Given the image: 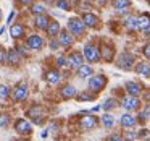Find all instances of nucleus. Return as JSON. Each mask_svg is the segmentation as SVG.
Here are the masks:
<instances>
[{
    "instance_id": "36",
    "label": "nucleus",
    "mask_w": 150,
    "mask_h": 141,
    "mask_svg": "<svg viewBox=\"0 0 150 141\" xmlns=\"http://www.w3.org/2000/svg\"><path fill=\"white\" fill-rule=\"evenodd\" d=\"M7 55H8V52L0 47V63H7Z\"/></svg>"
},
{
    "instance_id": "12",
    "label": "nucleus",
    "mask_w": 150,
    "mask_h": 141,
    "mask_svg": "<svg viewBox=\"0 0 150 141\" xmlns=\"http://www.w3.org/2000/svg\"><path fill=\"white\" fill-rule=\"evenodd\" d=\"M26 46L29 47V49H33V50H40L44 47V39L40 36H37V34H33V36L28 37Z\"/></svg>"
},
{
    "instance_id": "41",
    "label": "nucleus",
    "mask_w": 150,
    "mask_h": 141,
    "mask_svg": "<svg viewBox=\"0 0 150 141\" xmlns=\"http://www.w3.org/2000/svg\"><path fill=\"white\" fill-rule=\"evenodd\" d=\"M18 2H20L21 5H33L34 0H18Z\"/></svg>"
},
{
    "instance_id": "26",
    "label": "nucleus",
    "mask_w": 150,
    "mask_h": 141,
    "mask_svg": "<svg viewBox=\"0 0 150 141\" xmlns=\"http://www.w3.org/2000/svg\"><path fill=\"white\" fill-rule=\"evenodd\" d=\"M100 52H102V57H103L105 62H111V60H113L115 52H113V49H111L110 46H103V47H102Z\"/></svg>"
},
{
    "instance_id": "43",
    "label": "nucleus",
    "mask_w": 150,
    "mask_h": 141,
    "mask_svg": "<svg viewBox=\"0 0 150 141\" xmlns=\"http://www.w3.org/2000/svg\"><path fill=\"white\" fill-rule=\"evenodd\" d=\"M144 99H145V102H149V104H150V91H147L145 94H144Z\"/></svg>"
},
{
    "instance_id": "24",
    "label": "nucleus",
    "mask_w": 150,
    "mask_h": 141,
    "mask_svg": "<svg viewBox=\"0 0 150 141\" xmlns=\"http://www.w3.org/2000/svg\"><path fill=\"white\" fill-rule=\"evenodd\" d=\"M78 76H79V78H82V79H84V78H91V76H92V67L91 65H86V63L82 67H79V68H78Z\"/></svg>"
},
{
    "instance_id": "5",
    "label": "nucleus",
    "mask_w": 150,
    "mask_h": 141,
    "mask_svg": "<svg viewBox=\"0 0 150 141\" xmlns=\"http://www.w3.org/2000/svg\"><path fill=\"white\" fill-rule=\"evenodd\" d=\"M13 127L20 135H31L33 133V125H31L26 118H16Z\"/></svg>"
},
{
    "instance_id": "44",
    "label": "nucleus",
    "mask_w": 150,
    "mask_h": 141,
    "mask_svg": "<svg viewBox=\"0 0 150 141\" xmlns=\"http://www.w3.org/2000/svg\"><path fill=\"white\" fill-rule=\"evenodd\" d=\"M45 2H47V4H52V2H53V0H45Z\"/></svg>"
},
{
    "instance_id": "22",
    "label": "nucleus",
    "mask_w": 150,
    "mask_h": 141,
    "mask_svg": "<svg viewBox=\"0 0 150 141\" xmlns=\"http://www.w3.org/2000/svg\"><path fill=\"white\" fill-rule=\"evenodd\" d=\"M20 60H21V54L18 52L16 49L8 50V55H7V63L8 65H16Z\"/></svg>"
},
{
    "instance_id": "17",
    "label": "nucleus",
    "mask_w": 150,
    "mask_h": 141,
    "mask_svg": "<svg viewBox=\"0 0 150 141\" xmlns=\"http://www.w3.org/2000/svg\"><path fill=\"white\" fill-rule=\"evenodd\" d=\"M60 78H62V76H60L58 70H49V72L45 73V81L49 83V84H52V86L58 84Z\"/></svg>"
},
{
    "instance_id": "3",
    "label": "nucleus",
    "mask_w": 150,
    "mask_h": 141,
    "mask_svg": "<svg viewBox=\"0 0 150 141\" xmlns=\"http://www.w3.org/2000/svg\"><path fill=\"white\" fill-rule=\"evenodd\" d=\"M105 84H107V78L103 75H94L89 79V89L92 92H100L105 88Z\"/></svg>"
},
{
    "instance_id": "46",
    "label": "nucleus",
    "mask_w": 150,
    "mask_h": 141,
    "mask_svg": "<svg viewBox=\"0 0 150 141\" xmlns=\"http://www.w3.org/2000/svg\"><path fill=\"white\" fill-rule=\"evenodd\" d=\"M149 2H150V0H149Z\"/></svg>"
},
{
    "instance_id": "8",
    "label": "nucleus",
    "mask_w": 150,
    "mask_h": 141,
    "mask_svg": "<svg viewBox=\"0 0 150 141\" xmlns=\"http://www.w3.org/2000/svg\"><path fill=\"white\" fill-rule=\"evenodd\" d=\"M26 115L34 122V123H42L44 120V112H42V107L37 104H34L33 107H29V110L26 112Z\"/></svg>"
},
{
    "instance_id": "14",
    "label": "nucleus",
    "mask_w": 150,
    "mask_h": 141,
    "mask_svg": "<svg viewBox=\"0 0 150 141\" xmlns=\"http://www.w3.org/2000/svg\"><path fill=\"white\" fill-rule=\"evenodd\" d=\"M126 91L129 96H134V97H137V96L142 92V86L139 84V83L136 81H127L126 83Z\"/></svg>"
},
{
    "instance_id": "38",
    "label": "nucleus",
    "mask_w": 150,
    "mask_h": 141,
    "mask_svg": "<svg viewBox=\"0 0 150 141\" xmlns=\"http://www.w3.org/2000/svg\"><path fill=\"white\" fill-rule=\"evenodd\" d=\"M136 136H137V135L134 133V131H127V133L124 135V140H126V141H134V140H136Z\"/></svg>"
},
{
    "instance_id": "2",
    "label": "nucleus",
    "mask_w": 150,
    "mask_h": 141,
    "mask_svg": "<svg viewBox=\"0 0 150 141\" xmlns=\"http://www.w3.org/2000/svg\"><path fill=\"white\" fill-rule=\"evenodd\" d=\"M84 29H86V24L82 21V18H71L68 21V31L73 36H81V34H84Z\"/></svg>"
},
{
    "instance_id": "42",
    "label": "nucleus",
    "mask_w": 150,
    "mask_h": 141,
    "mask_svg": "<svg viewBox=\"0 0 150 141\" xmlns=\"http://www.w3.org/2000/svg\"><path fill=\"white\" fill-rule=\"evenodd\" d=\"M15 16H16V11H11V13H10V16H8V20H7V23L10 24V23H11V20H13Z\"/></svg>"
},
{
    "instance_id": "29",
    "label": "nucleus",
    "mask_w": 150,
    "mask_h": 141,
    "mask_svg": "<svg viewBox=\"0 0 150 141\" xmlns=\"http://www.w3.org/2000/svg\"><path fill=\"white\" fill-rule=\"evenodd\" d=\"M31 11H33L36 16H39V15L45 13V7H44V5H40V4H33V5H31Z\"/></svg>"
},
{
    "instance_id": "34",
    "label": "nucleus",
    "mask_w": 150,
    "mask_h": 141,
    "mask_svg": "<svg viewBox=\"0 0 150 141\" xmlns=\"http://www.w3.org/2000/svg\"><path fill=\"white\" fill-rule=\"evenodd\" d=\"M10 125V117L7 114H0V128H7Z\"/></svg>"
},
{
    "instance_id": "37",
    "label": "nucleus",
    "mask_w": 150,
    "mask_h": 141,
    "mask_svg": "<svg viewBox=\"0 0 150 141\" xmlns=\"http://www.w3.org/2000/svg\"><path fill=\"white\" fill-rule=\"evenodd\" d=\"M58 47H62V46H60V42H58V39L52 37V41H50V49H52V50H57Z\"/></svg>"
},
{
    "instance_id": "35",
    "label": "nucleus",
    "mask_w": 150,
    "mask_h": 141,
    "mask_svg": "<svg viewBox=\"0 0 150 141\" xmlns=\"http://www.w3.org/2000/svg\"><path fill=\"white\" fill-rule=\"evenodd\" d=\"M57 5H58V8H62V10H69V4H68V0H58L57 2Z\"/></svg>"
},
{
    "instance_id": "18",
    "label": "nucleus",
    "mask_w": 150,
    "mask_h": 141,
    "mask_svg": "<svg viewBox=\"0 0 150 141\" xmlns=\"http://www.w3.org/2000/svg\"><path fill=\"white\" fill-rule=\"evenodd\" d=\"M136 73H137V75H140V76H144V78H150V63H147V62L137 63Z\"/></svg>"
},
{
    "instance_id": "19",
    "label": "nucleus",
    "mask_w": 150,
    "mask_h": 141,
    "mask_svg": "<svg viewBox=\"0 0 150 141\" xmlns=\"http://www.w3.org/2000/svg\"><path fill=\"white\" fill-rule=\"evenodd\" d=\"M82 21H84V24L87 28H95L98 24V18L95 16L94 13H89V11L82 15Z\"/></svg>"
},
{
    "instance_id": "28",
    "label": "nucleus",
    "mask_w": 150,
    "mask_h": 141,
    "mask_svg": "<svg viewBox=\"0 0 150 141\" xmlns=\"http://www.w3.org/2000/svg\"><path fill=\"white\" fill-rule=\"evenodd\" d=\"M102 123H103V127H105V128H111V127H113V123H115L113 115H110V114L102 115Z\"/></svg>"
},
{
    "instance_id": "16",
    "label": "nucleus",
    "mask_w": 150,
    "mask_h": 141,
    "mask_svg": "<svg viewBox=\"0 0 150 141\" xmlns=\"http://www.w3.org/2000/svg\"><path fill=\"white\" fill-rule=\"evenodd\" d=\"M34 24H36L37 29L47 31V28H49V24H50V18L47 16V15H39V16H36V21H34Z\"/></svg>"
},
{
    "instance_id": "27",
    "label": "nucleus",
    "mask_w": 150,
    "mask_h": 141,
    "mask_svg": "<svg viewBox=\"0 0 150 141\" xmlns=\"http://www.w3.org/2000/svg\"><path fill=\"white\" fill-rule=\"evenodd\" d=\"M11 97V91L7 84H0V99L2 101H7V99Z\"/></svg>"
},
{
    "instance_id": "1",
    "label": "nucleus",
    "mask_w": 150,
    "mask_h": 141,
    "mask_svg": "<svg viewBox=\"0 0 150 141\" xmlns=\"http://www.w3.org/2000/svg\"><path fill=\"white\" fill-rule=\"evenodd\" d=\"M28 94H29L28 83L26 81H21V83H18V84L15 86L13 92H11V99L16 101V102H21V101H24V99L28 97Z\"/></svg>"
},
{
    "instance_id": "6",
    "label": "nucleus",
    "mask_w": 150,
    "mask_h": 141,
    "mask_svg": "<svg viewBox=\"0 0 150 141\" xmlns=\"http://www.w3.org/2000/svg\"><path fill=\"white\" fill-rule=\"evenodd\" d=\"M134 63V55L131 52H123L120 57H118V63L116 65L123 70H131Z\"/></svg>"
},
{
    "instance_id": "9",
    "label": "nucleus",
    "mask_w": 150,
    "mask_h": 141,
    "mask_svg": "<svg viewBox=\"0 0 150 141\" xmlns=\"http://www.w3.org/2000/svg\"><path fill=\"white\" fill-rule=\"evenodd\" d=\"M98 123L97 117L95 115H84V117H81V120H79V127L82 128V130H92V128H95Z\"/></svg>"
},
{
    "instance_id": "31",
    "label": "nucleus",
    "mask_w": 150,
    "mask_h": 141,
    "mask_svg": "<svg viewBox=\"0 0 150 141\" xmlns=\"http://www.w3.org/2000/svg\"><path fill=\"white\" fill-rule=\"evenodd\" d=\"M124 24H126L129 29H139V28H137V18H134V16H127L126 20H124Z\"/></svg>"
},
{
    "instance_id": "13",
    "label": "nucleus",
    "mask_w": 150,
    "mask_h": 141,
    "mask_svg": "<svg viewBox=\"0 0 150 141\" xmlns=\"http://www.w3.org/2000/svg\"><path fill=\"white\" fill-rule=\"evenodd\" d=\"M24 33H26V29H24V26L20 23H15L10 26V36L13 37V39H21V37H24Z\"/></svg>"
},
{
    "instance_id": "30",
    "label": "nucleus",
    "mask_w": 150,
    "mask_h": 141,
    "mask_svg": "<svg viewBox=\"0 0 150 141\" xmlns=\"http://www.w3.org/2000/svg\"><path fill=\"white\" fill-rule=\"evenodd\" d=\"M95 96H94V92L92 91H89V92H81V94H78L76 96V99H78L79 102H82V101H92Z\"/></svg>"
},
{
    "instance_id": "15",
    "label": "nucleus",
    "mask_w": 150,
    "mask_h": 141,
    "mask_svg": "<svg viewBox=\"0 0 150 141\" xmlns=\"http://www.w3.org/2000/svg\"><path fill=\"white\" fill-rule=\"evenodd\" d=\"M120 123H121V127H124V128H132L134 125L137 123V118L131 114H124V115H121Z\"/></svg>"
},
{
    "instance_id": "25",
    "label": "nucleus",
    "mask_w": 150,
    "mask_h": 141,
    "mask_svg": "<svg viewBox=\"0 0 150 141\" xmlns=\"http://www.w3.org/2000/svg\"><path fill=\"white\" fill-rule=\"evenodd\" d=\"M129 5H131L129 0H113V7L116 8V10H120V13H124Z\"/></svg>"
},
{
    "instance_id": "21",
    "label": "nucleus",
    "mask_w": 150,
    "mask_h": 141,
    "mask_svg": "<svg viewBox=\"0 0 150 141\" xmlns=\"http://www.w3.org/2000/svg\"><path fill=\"white\" fill-rule=\"evenodd\" d=\"M47 36L49 37H55V36H58L60 33H62V29H60V23L58 21H50V24H49V28H47Z\"/></svg>"
},
{
    "instance_id": "10",
    "label": "nucleus",
    "mask_w": 150,
    "mask_h": 141,
    "mask_svg": "<svg viewBox=\"0 0 150 141\" xmlns=\"http://www.w3.org/2000/svg\"><path fill=\"white\" fill-rule=\"evenodd\" d=\"M84 65V54L81 52H73L71 55L68 57V67L69 68H76L78 70L79 67Z\"/></svg>"
},
{
    "instance_id": "39",
    "label": "nucleus",
    "mask_w": 150,
    "mask_h": 141,
    "mask_svg": "<svg viewBox=\"0 0 150 141\" xmlns=\"http://www.w3.org/2000/svg\"><path fill=\"white\" fill-rule=\"evenodd\" d=\"M142 54L147 57V59H150V42H147L145 46H144V49H142Z\"/></svg>"
},
{
    "instance_id": "20",
    "label": "nucleus",
    "mask_w": 150,
    "mask_h": 141,
    "mask_svg": "<svg viewBox=\"0 0 150 141\" xmlns=\"http://www.w3.org/2000/svg\"><path fill=\"white\" fill-rule=\"evenodd\" d=\"M60 92H62V97L63 99H73V97L78 96V94H76V88L73 84H65Z\"/></svg>"
},
{
    "instance_id": "40",
    "label": "nucleus",
    "mask_w": 150,
    "mask_h": 141,
    "mask_svg": "<svg viewBox=\"0 0 150 141\" xmlns=\"http://www.w3.org/2000/svg\"><path fill=\"white\" fill-rule=\"evenodd\" d=\"M107 141H123V138H121L120 135H111V136L108 138Z\"/></svg>"
},
{
    "instance_id": "4",
    "label": "nucleus",
    "mask_w": 150,
    "mask_h": 141,
    "mask_svg": "<svg viewBox=\"0 0 150 141\" xmlns=\"http://www.w3.org/2000/svg\"><path fill=\"white\" fill-rule=\"evenodd\" d=\"M82 54H84V59L91 63H95V62L100 60V50H98L94 44H87V46L84 47V52Z\"/></svg>"
},
{
    "instance_id": "7",
    "label": "nucleus",
    "mask_w": 150,
    "mask_h": 141,
    "mask_svg": "<svg viewBox=\"0 0 150 141\" xmlns=\"http://www.w3.org/2000/svg\"><path fill=\"white\" fill-rule=\"evenodd\" d=\"M139 105H140V101L137 97H134V96H124L123 99H121V107L123 109H126V110H137L139 109Z\"/></svg>"
},
{
    "instance_id": "23",
    "label": "nucleus",
    "mask_w": 150,
    "mask_h": 141,
    "mask_svg": "<svg viewBox=\"0 0 150 141\" xmlns=\"http://www.w3.org/2000/svg\"><path fill=\"white\" fill-rule=\"evenodd\" d=\"M137 28L142 31L149 29L150 28V15H142V16L137 18Z\"/></svg>"
},
{
    "instance_id": "11",
    "label": "nucleus",
    "mask_w": 150,
    "mask_h": 141,
    "mask_svg": "<svg viewBox=\"0 0 150 141\" xmlns=\"http://www.w3.org/2000/svg\"><path fill=\"white\" fill-rule=\"evenodd\" d=\"M58 42L62 47H65V49H68V47L73 46V42H74V37H73V34L69 33V31H62V33L58 34Z\"/></svg>"
},
{
    "instance_id": "33",
    "label": "nucleus",
    "mask_w": 150,
    "mask_h": 141,
    "mask_svg": "<svg viewBox=\"0 0 150 141\" xmlns=\"http://www.w3.org/2000/svg\"><path fill=\"white\" fill-rule=\"evenodd\" d=\"M102 107H103V110H111V109H115L116 107V101H115V99H107V101L103 102V105H102Z\"/></svg>"
},
{
    "instance_id": "32",
    "label": "nucleus",
    "mask_w": 150,
    "mask_h": 141,
    "mask_svg": "<svg viewBox=\"0 0 150 141\" xmlns=\"http://www.w3.org/2000/svg\"><path fill=\"white\" fill-rule=\"evenodd\" d=\"M55 62H57V67H58V68H65V67H68V57L58 55Z\"/></svg>"
},
{
    "instance_id": "45",
    "label": "nucleus",
    "mask_w": 150,
    "mask_h": 141,
    "mask_svg": "<svg viewBox=\"0 0 150 141\" xmlns=\"http://www.w3.org/2000/svg\"><path fill=\"white\" fill-rule=\"evenodd\" d=\"M0 20H2V10H0Z\"/></svg>"
}]
</instances>
